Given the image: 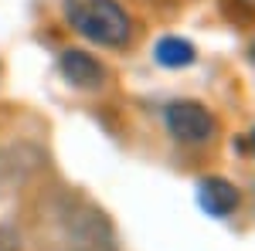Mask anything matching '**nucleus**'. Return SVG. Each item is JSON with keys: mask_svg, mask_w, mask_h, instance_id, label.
Listing matches in <instances>:
<instances>
[{"mask_svg": "<svg viewBox=\"0 0 255 251\" xmlns=\"http://www.w3.org/2000/svg\"><path fill=\"white\" fill-rule=\"evenodd\" d=\"M65 14L82 38L96 41L102 48H123L133 34L129 14L116 0H65Z\"/></svg>", "mask_w": 255, "mask_h": 251, "instance_id": "f257e3e1", "label": "nucleus"}, {"mask_svg": "<svg viewBox=\"0 0 255 251\" xmlns=\"http://www.w3.org/2000/svg\"><path fill=\"white\" fill-rule=\"evenodd\" d=\"M167 129H170L174 139L187 143V146H204V143L215 139L218 122L201 102L180 98V102H170L167 105Z\"/></svg>", "mask_w": 255, "mask_h": 251, "instance_id": "f03ea898", "label": "nucleus"}, {"mask_svg": "<svg viewBox=\"0 0 255 251\" xmlns=\"http://www.w3.org/2000/svg\"><path fill=\"white\" fill-rule=\"evenodd\" d=\"M153 55H157V61L163 65V68H187V65L197 58L194 44L184 41V38H160Z\"/></svg>", "mask_w": 255, "mask_h": 251, "instance_id": "39448f33", "label": "nucleus"}, {"mask_svg": "<svg viewBox=\"0 0 255 251\" xmlns=\"http://www.w3.org/2000/svg\"><path fill=\"white\" fill-rule=\"evenodd\" d=\"M61 75L79 88H99L106 82V68L85 51H65L61 55Z\"/></svg>", "mask_w": 255, "mask_h": 251, "instance_id": "7ed1b4c3", "label": "nucleus"}, {"mask_svg": "<svg viewBox=\"0 0 255 251\" xmlns=\"http://www.w3.org/2000/svg\"><path fill=\"white\" fill-rule=\"evenodd\" d=\"M249 3H255V0H249Z\"/></svg>", "mask_w": 255, "mask_h": 251, "instance_id": "0eeeda50", "label": "nucleus"}, {"mask_svg": "<svg viewBox=\"0 0 255 251\" xmlns=\"http://www.w3.org/2000/svg\"><path fill=\"white\" fill-rule=\"evenodd\" d=\"M197 200H201V207L211 217H228L238 207V190L228 180H221V176H208L197 187Z\"/></svg>", "mask_w": 255, "mask_h": 251, "instance_id": "20e7f679", "label": "nucleus"}, {"mask_svg": "<svg viewBox=\"0 0 255 251\" xmlns=\"http://www.w3.org/2000/svg\"><path fill=\"white\" fill-rule=\"evenodd\" d=\"M252 150H255V133H252Z\"/></svg>", "mask_w": 255, "mask_h": 251, "instance_id": "423d86ee", "label": "nucleus"}]
</instances>
